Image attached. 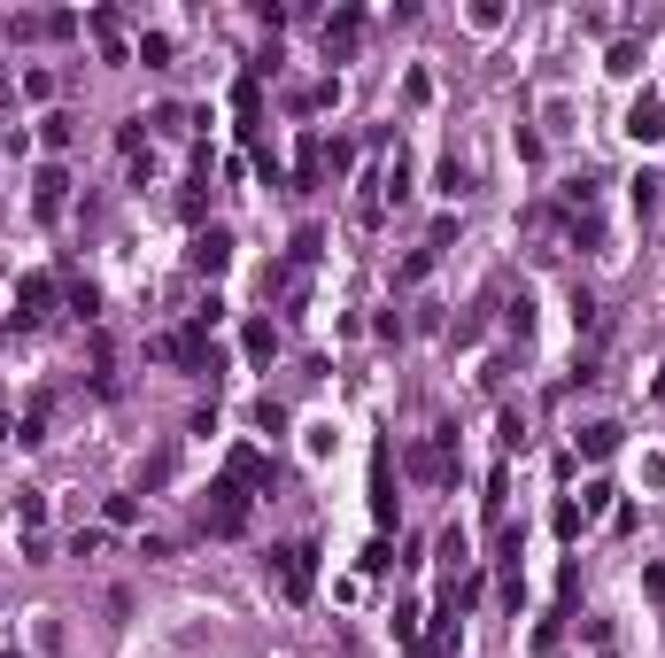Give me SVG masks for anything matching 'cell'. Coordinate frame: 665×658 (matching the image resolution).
I'll use <instances>...</instances> for the list:
<instances>
[{
	"instance_id": "16",
	"label": "cell",
	"mask_w": 665,
	"mask_h": 658,
	"mask_svg": "<svg viewBox=\"0 0 665 658\" xmlns=\"http://www.w3.org/2000/svg\"><path fill=\"white\" fill-rule=\"evenodd\" d=\"M611 496H619L611 480H588V496H580V527H588V519H604V511H611Z\"/></svg>"
},
{
	"instance_id": "8",
	"label": "cell",
	"mask_w": 665,
	"mask_h": 658,
	"mask_svg": "<svg viewBox=\"0 0 665 658\" xmlns=\"http://www.w3.org/2000/svg\"><path fill=\"white\" fill-rule=\"evenodd\" d=\"M356 39H364V8H333V16H325V55L348 62V55H356Z\"/></svg>"
},
{
	"instance_id": "20",
	"label": "cell",
	"mask_w": 665,
	"mask_h": 658,
	"mask_svg": "<svg viewBox=\"0 0 665 658\" xmlns=\"http://www.w3.org/2000/svg\"><path fill=\"white\" fill-rule=\"evenodd\" d=\"M418 620H426L418 604H395V643H410V651H418Z\"/></svg>"
},
{
	"instance_id": "21",
	"label": "cell",
	"mask_w": 665,
	"mask_h": 658,
	"mask_svg": "<svg viewBox=\"0 0 665 658\" xmlns=\"http://www.w3.org/2000/svg\"><path fill=\"white\" fill-rule=\"evenodd\" d=\"M39 519H47V496H39V488H24V496H16V527H39Z\"/></svg>"
},
{
	"instance_id": "9",
	"label": "cell",
	"mask_w": 665,
	"mask_h": 658,
	"mask_svg": "<svg viewBox=\"0 0 665 658\" xmlns=\"http://www.w3.org/2000/svg\"><path fill=\"white\" fill-rule=\"evenodd\" d=\"M31 202H39V217H62V202H70V171H62V163H47V171L31 179Z\"/></svg>"
},
{
	"instance_id": "12",
	"label": "cell",
	"mask_w": 665,
	"mask_h": 658,
	"mask_svg": "<svg viewBox=\"0 0 665 658\" xmlns=\"http://www.w3.org/2000/svg\"><path fill=\"white\" fill-rule=\"evenodd\" d=\"M240 349H248V357H271V349H279V333H271V318H248V333H240Z\"/></svg>"
},
{
	"instance_id": "11",
	"label": "cell",
	"mask_w": 665,
	"mask_h": 658,
	"mask_svg": "<svg viewBox=\"0 0 665 658\" xmlns=\"http://www.w3.org/2000/svg\"><path fill=\"white\" fill-rule=\"evenodd\" d=\"M47 419H55V395L39 388V395L24 403V442H47Z\"/></svg>"
},
{
	"instance_id": "5",
	"label": "cell",
	"mask_w": 665,
	"mask_h": 658,
	"mask_svg": "<svg viewBox=\"0 0 665 658\" xmlns=\"http://www.w3.org/2000/svg\"><path fill=\"white\" fill-rule=\"evenodd\" d=\"M627 140H635V148H658V140H665V93H635V109H627Z\"/></svg>"
},
{
	"instance_id": "24",
	"label": "cell",
	"mask_w": 665,
	"mask_h": 658,
	"mask_svg": "<svg viewBox=\"0 0 665 658\" xmlns=\"http://www.w3.org/2000/svg\"><path fill=\"white\" fill-rule=\"evenodd\" d=\"M348 163H356V148H348V140H325V179H341Z\"/></svg>"
},
{
	"instance_id": "2",
	"label": "cell",
	"mask_w": 665,
	"mask_h": 658,
	"mask_svg": "<svg viewBox=\"0 0 665 658\" xmlns=\"http://www.w3.org/2000/svg\"><path fill=\"white\" fill-rule=\"evenodd\" d=\"M271 573H279V597H287V604H310V589H318V542H287V550H271Z\"/></svg>"
},
{
	"instance_id": "19",
	"label": "cell",
	"mask_w": 665,
	"mask_h": 658,
	"mask_svg": "<svg viewBox=\"0 0 665 658\" xmlns=\"http://www.w3.org/2000/svg\"><path fill=\"white\" fill-rule=\"evenodd\" d=\"M318 248H325V233H318V225H302V233H294V271L318 264Z\"/></svg>"
},
{
	"instance_id": "18",
	"label": "cell",
	"mask_w": 665,
	"mask_h": 658,
	"mask_svg": "<svg viewBox=\"0 0 665 658\" xmlns=\"http://www.w3.org/2000/svg\"><path fill=\"white\" fill-rule=\"evenodd\" d=\"M39 140H47V148H70V140H78V124H70V117H62V109H55V117H47V124H39Z\"/></svg>"
},
{
	"instance_id": "4",
	"label": "cell",
	"mask_w": 665,
	"mask_h": 658,
	"mask_svg": "<svg viewBox=\"0 0 665 658\" xmlns=\"http://www.w3.org/2000/svg\"><path fill=\"white\" fill-rule=\"evenodd\" d=\"M225 480H240V488L256 496V488H279V465H271V457L248 442V449H232V457H225Z\"/></svg>"
},
{
	"instance_id": "26",
	"label": "cell",
	"mask_w": 665,
	"mask_h": 658,
	"mask_svg": "<svg viewBox=\"0 0 665 658\" xmlns=\"http://www.w3.org/2000/svg\"><path fill=\"white\" fill-rule=\"evenodd\" d=\"M658 403H665V372H658Z\"/></svg>"
},
{
	"instance_id": "25",
	"label": "cell",
	"mask_w": 665,
	"mask_h": 658,
	"mask_svg": "<svg viewBox=\"0 0 665 658\" xmlns=\"http://www.w3.org/2000/svg\"><path fill=\"white\" fill-rule=\"evenodd\" d=\"M8 434H16V426H8V419H0V442H8Z\"/></svg>"
},
{
	"instance_id": "1",
	"label": "cell",
	"mask_w": 665,
	"mask_h": 658,
	"mask_svg": "<svg viewBox=\"0 0 665 658\" xmlns=\"http://www.w3.org/2000/svg\"><path fill=\"white\" fill-rule=\"evenodd\" d=\"M248 519H256V496H248L240 480H209V496H202L209 535H248Z\"/></svg>"
},
{
	"instance_id": "6",
	"label": "cell",
	"mask_w": 665,
	"mask_h": 658,
	"mask_svg": "<svg viewBox=\"0 0 665 658\" xmlns=\"http://www.w3.org/2000/svg\"><path fill=\"white\" fill-rule=\"evenodd\" d=\"M55 279H47V271H31V279H16V326H39V318H47V310H55Z\"/></svg>"
},
{
	"instance_id": "23",
	"label": "cell",
	"mask_w": 665,
	"mask_h": 658,
	"mask_svg": "<svg viewBox=\"0 0 665 658\" xmlns=\"http://www.w3.org/2000/svg\"><path fill=\"white\" fill-rule=\"evenodd\" d=\"M611 70H619V78H635V70H642V47H635V39H619V47H611Z\"/></svg>"
},
{
	"instance_id": "14",
	"label": "cell",
	"mask_w": 665,
	"mask_h": 658,
	"mask_svg": "<svg viewBox=\"0 0 665 658\" xmlns=\"http://www.w3.org/2000/svg\"><path fill=\"white\" fill-rule=\"evenodd\" d=\"M580 449H588V457H611V449H619V426H611V419L580 426Z\"/></svg>"
},
{
	"instance_id": "13",
	"label": "cell",
	"mask_w": 665,
	"mask_h": 658,
	"mask_svg": "<svg viewBox=\"0 0 665 658\" xmlns=\"http://www.w3.org/2000/svg\"><path fill=\"white\" fill-rule=\"evenodd\" d=\"M658 186H665L658 171H635V179H627V202H635V210L650 217V210H658Z\"/></svg>"
},
{
	"instance_id": "10",
	"label": "cell",
	"mask_w": 665,
	"mask_h": 658,
	"mask_svg": "<svg viewBox=\"0 0 665 658\" xmlns=\"http://www.w3.org/2000/svg\"><path fill=\"white\" fill-rule=\"evenodd\" d=\"M372 519H379V527H395V480H387V449L372 457Z\"/></svg>"
},
{
	"instance_id": "3",
	"label": "cell",
	"mask_w": 665,
	"mask_h": 658,
	"mask_svg": "<svg viewBox=\"0 0 665 658\" xmlns=\"http://www.w3.org/2000/svg\"><path fill=\"white\" fill-rule=\"evenodd\" d=\"M155 357H163V364H186V372H209V326H202V318L171 326L163 341H155Z\"/></svg>"
},
{
	"instance_id": "7",
	"label": "cell",
	"mask_w": 665,
	"mask_h": 658,
	"mask_svg": "<svg viewBox=\"0 0 665 658\" xmlns=\"http://www.w3.org/2000/svg\"><path fill=\"white\" fill-rule=\"evenodd\" d=\"M186 264L202 271V279H217V271L232 264V233H225V225H209V233H194V248H186Z\"/></svg>"
},
{
	"instance_id": "17",
	"label": "cell",
	"mask_w": 665,
	"mask_h": 658,
	"mask_svg": "<svg viewBox=\"0 0 665 658\" xmlns=\"http://www.w3.org/2000/svg\"><path fill=\"white\" fill-rule=\"evenodd\" d=\"M70 310H78V318H101V287H93V279H70Z\"/></svg>"
},
{
	"instance_id": "15",
	"label": "cell",
	"mask_w": 665,
	"mask_h": 658,
	"mask_svg": "<svg viewBox=\"0 0 665 658\" xmlns=\"http://www.w3.org/2000/svg\"><path fill=\"white\" fill-rule=\"evenodd\" d=\"M140 62L147 70H171V31H140Z\"/></svg>"
},
{
	"instance_id": "22",
	"label": "cell",
	"mask_w": 665,
	"mask_h": 658,
	"mask_svg": "<svg viewBox=\"0 0 665 658\" xmlns=\"http://www.w3.org/2000/svg\"><path fill=\"white\" fill-rule=\"evenodd\" d=\"M503 326H511V341H526V333H534V302H511V310H503Z\"/></svg>"
}]
</instances>
